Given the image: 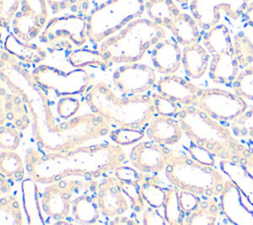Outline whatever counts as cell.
Wrapping results in <instances>:
<instances>
[{
    "label": "cell",
    "instance_id": "cell-1",
    "mask_svg": "<svg viewBox=\"0 0 253 225\" xmlns=\"http://www.w3.org/2000/svg\"><path fill=\"white\" fill-rule=\"evenodd\" d=\"M0 73L2 83L25 102L32 124V133L39 148L59 152L81 146L87 141L110 133L111 124L91 112L64 120L56 116L48 92L33 78L23 63L2 50Z\"/></svg>",
    "mask_w": 253,
    "mask_h": 225
},
{
    "label": "cell",
    "instance_id": "cell-2",
    "mask_svg": "<svg viewBox=\"0 0 253 225\" xmlns=\"http://www.w3.org/2000/svg\"><path fill=\"white\" fill-rule=\"evenodd\" d=\"M126 161V151L114 143L79 146L59 152L31 148L25 155L29 177L38 184L44 185L70 177L95 180L125 165Z\"/></svg>",
    "mask_w": 253,
    "mask_h": 225
},
{
    "label": "cell",
    "instance_id": "cell-3",
    "mask_svg": "<svg viewBox=\"0 0 253 225\" xmlns=\"http://www.w3.org/2000/svg\"><path fill=\"white\" fill-rule=\"evenodd\" d=\"M177 119L184 134L215 158L253 168V147L241 143L231 130L199 108L183 107Z\"/></svg>",
    "mask_w": 253,
    "mask_h": 225
},
{
    "label": "cell",
    "instance_id": "cell-4",
    "mask_svg": "<svg viewBox=\"0 0 253 225\" xmlns=\"http://www.w3.org/2000/svg\"><path fill=\"white\" fill-rule=\"evenodd\" d=\"M85 101L93 113L118 127L143 129L156 112L151 96L119 97L105 82L93 84Z\"/></svg>",
    "mask_w": 253,
    "mask_h": 225
},
{
    "label": "cell",
    "instance_id": "cell-5",
    "mask_svg": "<svg viewBox=\"0 0 253 225\" xmlns=\"http://www.w3.org/2000/svg\"><path fill=\"white\" fill-rule=\"evenodd\" d=\"M166 29L139 18L101 43L100 50L112 63H136L145 52L165 39Z\"/></svg>",
    "mask_w": 253,
    "mask_h": 225
},
{
    "label": "cell",
    "instance_id": "cell-6",
    "mask_svg": "<svg viewBox=\"0 0 253 225\" xmlns=\"http://www.w3.org/2000/svg\"><path fill=\"white\" fill-rule=\"evenodd\" d=\"M165 176L173 187L207 198L219 195L225 178L213 167L176 154L166 167Z\"/></svg>",
    "mask_w": 253,
    "mask_h": 225
},
{
    "label": "cell",
    "instance_id": "cell-7",
    "mask_svg": "<svg viewBox=\"0 0 253 225\" xmlns=\"http://www.w3.org/2000/svg\"><path fill=\"white\" fill-rule=\"evenodd\" d=\"M144 0H108L95 7L87 17L88 38L103 42L145 12Z\"/></svg>",
    "mask_w": 253,
    "mask_h": 225
},
{
    "label": "cell",
    "instance_id": "cell-8",
    "mask_svg": "<svg viewBox=\"0 0 253 225\" xmlns=\"http://www.w3.org/2000/svg\"><path fill=\"white\" fill-rule=\"evenodd\" d=\"M87 20L79 15H63L47 21L40 40L50 50H72L88 40Z\"/></svg>",
    "mask_w": 253,
    "mask_h": 225
},
{
    "label": "cell",
    "instance_id": "cell-9",
    "mask_svg": "<svg viewBox=\"0 0 253 225\" xmlns=\"http://www.w3.org/2000/svg\"><path fill=\"white\" fill-rule=\"evenodd\" d=\"M31 73L42 89L52 91L60 98L81 95L92 86L91 75L84 69L74 68L65 72L54 66L39 64Z\"/></svg>",
    "mask_w": 253,
    "mask_h": 225
},
{
    "label": "cell",
    "instance_id": "cell-10",
    "mask_svg": "<svg viewBox=\"0 0 253 225\" xmlns=\"http://www.w3.org/2000/svg\"><path fill=\"white\" fill-rule=\"evenodd\" d=\"M195 107L219 122H232L246 111L248 105L234 92L208 88L201 89Z\"/></svg>",
    "mask_w": 253,
    "mask_h": 225
},
{
    "label": "cell",
    "instance_id": "cell-11",
    "mask_svg": "<svg viewBox=\"0 0 253 225\" xmlns=\"http://www.w3.org/2000/svg\"><path fill=\"white\" fill-rule=\"evenodd\" d=\"M251 3V0H192L190 10L200 28L207 31L218 25L221 11L236 20L244 17Z\"/></svg>",
    "mask_w": 253,
    "mask_h": 225
},
{
    "label": "cell",
    "instance_id": "cell-12",
    "mask_svg": "<svg viewBox=\"0 0 253 225\" xmlns=\"http://www.w3.org/2000/svg\"><path fill=\"white\" fill-rule=\"evenodd\" d=\"M116 88L126 96L142 95L156 83V73L149 65L127 63L117 68L113 74Z\"/></svg>",
    "mask_w": 253,
    "mask_h": 225
},
{
    "label": "cell",
    "instance_id": "cell-13",
    "mask_svg": "<svg viewBox=\"0 0 253 225\" xmlns=\"http://www.w3.org/2000/svg\"><path fill=\"white\" fill-rule=\"evenodd\" d=\"M175 155L174 150L166 145L145 141L138 142L132 147L129 161L140 173L155 174L165 170Z\"/></svg>",
    "mask_w": 253,
    "mask_h": 225
},
{
    "label": "cell",
    "instance_id": "cell-14",
    "mask_svg": "<svg viewBox=\"0 0 253 225\" xmlns=\"http://www.w3.org/2000/svg\"><path fill=\"white\" fill-rule=\"evenodd\" d=\"M220 210L232 225H253V207L247 201L238 186L225 180L218 195Z\"/></svg>",
    "mask_w": 253,
    "mask_h": 225
},
{
    "label": "cell",
    "instance_id": "cell-15",
    "mask_svg": "<svg viewBox=\"0 0 253 225\" xmlns=\"http://www.w3.org/2000/svg\"><path fill=\"white\" fill-rule=\"evenodd\" d=\"M101 213L115 218L127 211L129 202L115 176L107 175L99 183L95 193Z\"/></svg>",
    "mask_w": 253,
    "mask_h": 225
},
{
    "label": "cell",
    "instance_id": "cell-16",
    "mask_svg": "<svg viewBox=\"0 0 253 225\" xmlns=\"http://www.w3.org/2000/svg\"><path fill=\"white\" fill-rule=\"evenodd\" d=\"M157 93L183 107L195 106L201 88L180 76L165 75L156 83Z\"/></svg>",
    "mask_w": 253,
    "mask_h": 225
},
{
    "label": "cell",
    "instance_id": "cell-17",
    "mask_svg": "<svg viewBox=\"0 0 253 225\" xmlns=\"http://www.w3.org/2000/svg\"><path fill=\"white\" fill-rule=\"evenodd\" d=\"M6 120L19 130H25L31 123L29 111L23 99L2 83L1 125L5 124Z\"/></svg>",
    "mask_w": 253,
    "mask_h": 225
},
{
    "label": "cell",
    "instance_id": "cell-18",
    "mask_svg": "<svg viewBox=\"0 0 253 225\" xmlns=\"http://www.w3.org/2000/svg\"><path fill=\"white\" fill-rule=\"evenodd\" d=\"M43 212L55 221L65 220L71 210L72 197L57 182L47 185L41 197Z\"/></svg>",
    "mask_w": 253,
    "mask_h": 225
},
{
    "label": "cell",
    "instance_id": "cell-19",
    "mask_svg": "<svg viewBox=\"0 0 253 225\" xmlns=\"http://www.w3.org/2000/svg\"><path fill=\"white\" fill-rule=\"evenodd\" d=\"M143 173L137 171L134 167L122 165L114 171V176L126 196L131 208L136 213H140L145 209V201L141 193L140 183Z\"/></svg>",
    "mask_w": 253,
    "mask_h": 225
},
{
    "label": "cell",
    "instance_id": "cell-20",
    "mask_svg": "<svg viewBox=\"0 0 253 225\" xmlns=\"http://www.w3.org/2000/svg\"><path fill=\"white\" fill-rule=\"evenodd\" d=\"M151 61L156 71L164 75L175 74L182 65V51L177 41L163 39L152 47Z\"/></svg>",
    "mask_w": 253,
    "mask_h": 225
},
{
    "label": "cell",
    "instance_id": "cell-21",
    "mask_svg": "<svg viewBox=\"0 0 253 225\" xmlns=\"http://www.w3.org/2000/svg\"><path fill=\"white\" fill-rule=\"evenodd\" d=\"M146 134L151 141L167 146L179 142L184 132L178 119L157 114L148 122Z\"/></svg>",
    "mask_w": 253,
    "mask_h": 225
},
{
    "label": "cell",
    "instance_id": "cell-22",
    "mask_svg": "<svg viewBox=\"0 0 253 225\" xmlns=\"http://www.w3.org/2000/svg\"><path fill=\"white\" fill-rule=\"evenodd\" d=\"M3 50L13 56L15 59L25 64H40L43 61L48 52L43 47L32 43L31 41H25L19 38L14 33H10L6 36Z\"/></svg>",
    "mask_w": 253,
    "mask_h": 225
},
{
    "label": "cell",
    "instance_id": "cell-23",
    "mask_svg": "<svg viewBox=\"0 0 253 225\" xmlns=\"http://www.w3.org/2000/svg\"><path fill=\"white\" fill-rule=\"evenodd\" d=\"M240 72L239 63L232 50L212 55L209 75L216 84H232Z\"/></svg>",
    "mask_w": 253,
    "mask_h": 225
},
{
    "label": "cell",
    "instance_id": "cell-24",
    "mask_svg": "<svg viewBox=\"0 0 253 225\" xmlns=\"http://www.w3.org/2000/svg\"><path fill=\"white\" fill-rule=\"evenodd\" d=\"M38 185L30 177L24 179L22 182V201L28 225H46L42 215L43 210Z\"/></svg>",
    "mask_w": 253,
    "mask_h": 225
},
{
    "label": "cell",
    "instance_id": "cell-25",
    "mask_svg": "<svg viewBox=\"0 0 253 225\" xmlns=\"http://www.w3.org/2000/svg\"><path fill=\"white\" fill-rule=\"evenodd\" d=\"M208 50L199 43L184 46L182 50V65L191 79L202 78L210 67Z\"/></svg>",
    "mask_w": 253,
    "mask_h": 225
},
{
    "label": "cell",
    "instance_id": "cell-26",
    "mask_svg": "<svg viewBox=\"0 0 253 225\" xmlns=\"http://www.w3.org/2000/svg\"><path fill=\"white\" fill-rule=\"evenodd\" d=\"M168 30L171 31L175 40L183 46L198 43L201 38L200 26L195 18L182 11L174 18Z\"/></svg>",
    "mask_w": 253,
    "mask_h": 225
},
{
    "label": "cell",
    "instance_id": "cell-27",
    "mask_svg": "<svg viewBox=\"0 0 253 225\" xmlns=\"http://www.w3.org/2000/svg\"><path fill=\"white\" fill-rule=\"evenodd\" d=\"M92 192L78 194L71 202V215L80 225H94L100 217V207Z\"/></svg>",
    "mask_w": 253,
    "mask_h": 225
},
{
    "label": "cell",
    "instance_id": "cell-28",
    "mask_svg": "<svg viewBox=\"0 0 253 225\" xmlns=\"http://www.w3.org/2000/svg\"><path fill=\"white\" fill-rule=\"evenodd\" d=\"M47 22L39 16L20 10L12 22L13 33L25 41H32L43 31Z\"/></svg>",
    "mask_w": 253,
    "mask_h": 225
},
{
    "label": "cell",
    "instance_id": "cell-29",
    "mask_svg": "<svg viewBox=\"0 0 253 225\" xmlns=\"http://www.w3.org/2000/svg\"><path fill=\"white\" fill-rule=\"evenodd\" d=\"M219 169L227 179L238 186L247 201L253 207V174L249 169L241 164L228 161H220Z\"/></svg>",
    "mask_w": 253,
    "mask_h": 225
},
{
    "label": "cell",
    "instance_id": "cell-30",
    "mask_svg": "<svg viewBox=\"0 0 253 225\" xmlns=\"http://www.w3.org/2000/svg\"><path fill=\"white\" fill-rule=\"evenodd\" d=\"M203 42L205 48L211 55L232 50L233 46L229 29L224 24H218L207 30L203 36Z\"/></svg>",
    "mask_w": 253,
    "mask_h": 225
},
{
    "label": "cell",
    "instance_id": "cell-31",
    "mask_svg": "<svg viewBox=\"0 0 253 225\" xmlns=\"http://www.w3.org/2000/svg\"><path fill=\"white\" fill-rule=\"evenodd\" d=\"M67 61L72 67L79 69L95 67L105 70L113 64L100 49L94 50L88 48H77L71 50L67 55Z\"/></svg>",
    "mask_w": 253,
    "mask_h": 225
},
{
    "label": "cell",
    "instance_id": "cell-32",
    "mask_svg": "<svg viewBox=\"0 0 253 225\" xmlns=\"http://www.w3.org/2000/svg\"><path fill=\"white\" fill-rule=\"evenodd\" d=\"M145 12L151 21L164 29H169L181 10L174 0H152L146 3Z\"/></svg>",
    "mask_w": 253,
    "mask_h": 225
},
{
    "label": "cell",
    "instance_id": "cell-33",
    "mask_svg": "<svg viewBox=\"0 0 253 225\" xmlns=\"http://www.w3.org/2000/svg\"><path fill=\"white\" fill-rule=\"evenodd\" d=\"M220 212L219 201L215 197L207 198L196 210L186 215L185 225H216Z\"/></svg>",
    "mask_w": 253,
    "mask_h": 225
},
{
    "label": "cell",
    "instance_id": "cell-34",
    "mask_svg": "<svg viewBox=\"0 0 253 225\" xmlns=\"http://www.w3.org/2000/svg\"><path fill=\"white\" fill-rule=\"evenodd\" d=\"M163 216L168 225H185L186 213L180 202L179 189L175 187L165 188Z\"/></svg>",
    "mask_w": 253,
    "mask_h": 225
},
{
    "label": "cell",
    "instance_id": "cell-35",
    "mask_svg": "<svg viewBox=\"0 0 253 225\" xmlns=\"http://www.w3.org/2000/svg\"><path fill=\"white\" fill-rule=\"evenodd\" d=\"M140 188L143 199L148 206L156 209L162 208L165 197V188L160 186L159 178L156 175L143 173Z\"/></svg>",
    "mask_w": 253,
    "mask_h": 225
},
{
    "label": "cell",
    "instance_id": "cell-36",
    "mask_svg": "<svg viewBox=\"0 0 253 225\" xmlns=\"http://www.w3.org/2000/svg\"><path fill=\"white\" fill-rule=\"evenodd\" d=\"M22 157L15 151H1L0 155V172L1 175L10 181L24 180L25 171Z\"/></svg>",
    "mask_w": 253,
    "mask_h": 225
},
{
    "label": "cell",
    "instance_id": "cell-37",
    "mask_svg": "<svg viewBox=\"0 0 253 225\" xmlns=\"http://www.w3.org/2000/svg\"><path fill=\"white\" fill-rule=\"evenodd\" d=\"M0 225H24L23 212L18 197L2 195L0 199Z\"/></svg>",
    "mask_w": 253,
    "mask_h": 225
},
{
    "label": "cell",
    "instance_id": "cell-38",
    "mask_svg": "<svg viewBox=\"0 0 253 225\" xmlns=\"http://www.w3.org/2000/svg\"><path fill=\"white\" fill-rule=\"evenodd\" d=\"M232 51L240 68H245L253 63V42L249 37L240 32L233 38Z\"/></svg>",
    "mask_w": 253,
    "mask_h": 225
},
{
    "label": "cell",
    "instance_id": "cell-39",
    "mask_svg": "<svg viewBox=\"0 0 253 225\" xmlns=\"http://www.w3.org/2000/svg\"><path fill=\"white\" fill-rule=\"evenodd\" d=\"M232 90L244 101H253V65L239 72L232 83Z\"/></svg>",
    "mask_w": 253,
    "mask_h": 225
},
{
    "label": "cell",
    "instance_id": "cell-40",
    "mask_svg": "<svg viewBox=\"0 0 253 225\" xmlns=\"http://www.w3.org/2000/svg\"><path fill=\"white\" fill-rule=\"evenodd\" d=\"M110 139L114 144L119 146H128L132 144H137L143 139L145 132L143 129L139 128H129V127H118L113 129L108 134Z\"/></svg>",
    "mask_w": 253,
    "mask_h": 225
},
{
    "label": "cell",
    "instance_id": "cell-41",
    "mask_svg": "<svg viewBox=\"0 0 253 225\" xmlns=\"http://www.w3.org/2000/svg\"><path fill=\"white\" fill-rule=\"evenodd\" d=\"M231 131L237 137L253 139V105L231 122Z\"/></svg>",
    "mask_w": 253,
    "mask_h": 225
},
{
    "label": "cell",
    "instance_id": "cell-42",
    "mask_svg": "<svg viewBox=\"0 0 253 225\" xmlns=\"http://www.w3.org/2000/svg\"><path fill=\"white\" fill-rule=\"evenodd\" d=\"M81 107V101L76 99L74 96L61 97L56 104V113L60 118L68 120L77 116Z\"/></svg>",
    "mask_w": 253,
    "mask_h": 225
},
{
    "label": "cell",
    "instance_id": "cell-43",
    "mask_svg": "<svg viewBox=\"0 0 253 225\" xmlns=\"http://www.w3.org/2000/svg\"><path fill=\"white\" fill-rule=\"evenodd\" d=\"M19 129L12 124H3L0 128V147L4 151H16L21 143Z\"/></svg>",
    "mask_w": 253,
    "mask_h": 225
},
{
    "label": "cell",
    "instance_id": "cell-44",
    "mask_svg": "<svg viewBox=\"0 0 253 225\" xmlns=\"http://www.w3.org/2000/svg\"><path fill=\"white\" fill-rule=\"evenodd\" d=\"M155 107V112L157 114L165 115V116H171V117H177L179 112L182 110V106L177 104L176 102L160 95V94H153L151 95Z\"/></svg>",
    "mask_w": 253,
    "mask_h": 225
},
{
    "label": "cell",
    "instance_id": "cell-45",
    "mask_svg": "<svg viewBox=\"0 0 253 225\" xmlns=\"http://www.w3.org/2000/svg\"><path fill=\"white\" fill-rule=\"evenodd\" d=\"M22 0H0V23L2 29L9 28L20 11Z\"/></svg>",
    "mask_w": 253,
    "mask_h": 225
},
{
    "label": "cell",
    "instance_id": "cell-46",
    "mask_svg": "<svg viewBox=\"0 0 253 225\" xmlns=\"http://www.w3.org/2000/svg\"><path fill=\"white\" fill-rule=\"evenodd\" d=\"M22 11L35 14L47 22V1L46 0H22Z\"/></svg>",
    "mask_w": 253,
    "mask_h": 225
},
{
    "label": "cell",
    "instance_id": "cell-47",
    "mask_svg": "<svg viewBox=\"0 0 253 225\" xmlns=\"http://www.w3.org/2000/svg\"><path fill=\"white\" fill-rule=\"evenodd\" d=\"M188 153L190 157H192L194 160L201 162L203 164H207L214 167L215 157L211 153H210L207 149L192 142L188 147Z\"/></svg>",
    "mask_w": 253,
    "mask_h": 225
},
{
    "label": "cell",
    "instance_id": "cell-48",
    "mask_svg": "<svg viewBox=\"0 0 253 225\" xmlns=\"http://www.w3.org/2000/svg\"><path fill=\"white\" fill-rule=\"evenodd\" d=\"M179 197L186 215L196 210L202 202V199L199 197V195L185 190H179Z\"/></svg>",
    "mask_w": 253,
    "mask_h": 225
},
{
    "label": "cell",
    "instance_id": "cell-49",
    "mask_svg": "<svg viewBox=\"0 0 253 225\" xmlns=\"http://www.w3.org/2000/svg\"><path fill=\"white\" fill-rule=\"evenodd\" d=\"M143 225H168L164 216L159 212V209L148 206L142 211Z\"/></svg>",
    "mask_w": 253,
    "mask_h": 225
},
{
    "label": "cell",
    "instance_id": "cell-50",
    "mask_svg": "<svg viewBox=\"0 0 253 225\" xmlns=\"http://www.w3.org/2000/svg\"><path fill=\"white\" fill-rule=\"evenodd\" d=\"M48 7L51 9L53 14H57L61 11L71 9L75 7L79 0H46Z\"/></svg>",
    "mask_w": 253,
    "mask_h": 225
},
{
    "label": "cell",
    "instance_id": "cell-51",
    "mask_svg": "<svg viewBox=\"0 0 253 225\" xmlns=\"http://www.w3.org/2000/svg\"><path fill=\"white\" fill-rule=\"evenodd\" d=\"M109 225H139L133 218L120 215L115 218H113Z\"/></svg>",
    "mask_w": 253,
    "mask_h": 225
},
{
    "label": "cell",
    "instance_id": "cell-52",
    "mask_svg": "<svg viewBox=\"0 0 253 225\" xmlns=\"http://www.w3.org/2000/svg\"><path fill=\"white\" fill-rule=\"evenodd\" d=\"M12 188V183L10 180L5 178L4 176L1 175V181H0V190L2 195L9 194Z\"/></svg>",
    "mask_w": 253,
    "mask_h": 225
},
{
    "label": "cell",
    "instance_id": "cell-53",
    "mask_svg": "<svg viewBox=\"0 0 253 225\" xmlns=\"http://www.w3.org/2000/svg\"><path fill=\"white\" fill-rule=\"evenodd\" d=\"M245 22L250 26L253 27V2L250 4L249 8L247 9L245 15H244Z\"/></svg>",
    "mask_w": 253,
    "mask_h": 225
},
{
    "label": "cell",
    "instance_id": "cell-54",
    "mask_svg": "<svg viewBox=\"0 0 253 225\" xmlns=\"http://www.w3.org/2000/svg\"><path fill=\"white\" fill-rule=\"evenodd\" d=\"M53 225H75V224H73L67 220H59V221H55L53 223Z\"/></svg>",
    "mask_w": 253,
    "mask_h": 225
},
{
    "label": "cell",
    "instance_id": "cell-55",
    "mask_svg": "<svg viewBox=\"0 0 253 225\" xmlns=\"http://www.w3.org/2000/svg\"><path fill=\"white\" fill-rule=\"evenodd\" d=\"M176 3H179V4H186L188 2H191L192 0H174Z\"/></svg>",
    "mask_w": 253,
    "mask_h": 225
},
{
    "label": "cell",
    "instance_id": "cell-56",
    "mask_svg": "<svg viewBox=\"0 0 253 225\" xmlns=\"http://www.w3.org/2000/svg\"><path fill=\"white\" fill-rule=\"evenodd\" d=\"M145 1V3H147V2H149V1H152V0H144Z\"/></svg>",
    "mask_w": 253,
    "mask_h": 225
},
{
    "label": "cell",
    "instance_id": "cell-57",
    "mask_svg": "<svg viewBox=\"0 0 253 225\" xmlns=\"http://www.w3.org/2000/svg\"><path fill=\"white\" fill-rule=\"evenodd\" d=\"M94 225H101V224H97V223H96V224H94Z\"/></svg>",
    "mask_w": 253,
    "mask_h": 225
}]
</instances>
